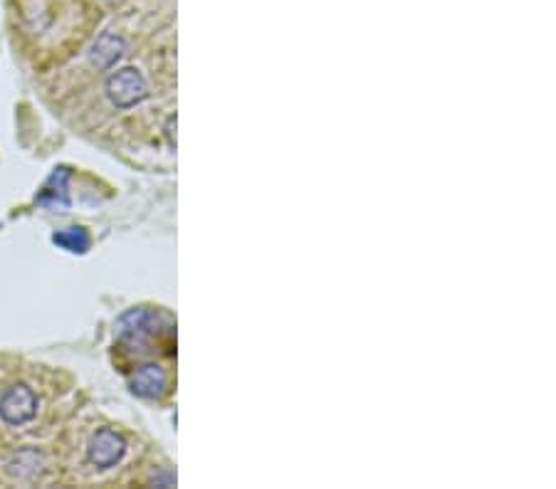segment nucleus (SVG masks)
I'll list each match as a JSON object with an SVG mask.
<instances>
[{"instance_id": "4", "label": "nucleus", "mask_w": 556, "mask_h": 489, "mask_svg": "<svg viewBox=\"0 0 556 489\" xmlns=\"http://www.w3.org/2000/svg\"><path fill=\"white\" fill-rule=\"evenodd\" d=\"M131 391L141 398H159L169 391V376L161 366L146 364L136 368V373L129 381Z\"/></svg>"}, {"instance_id": "3", "label": "nucleus", "mask_w": 556, "mask_h": 489, "mask_svg": "<svg viewBox=\"0 0 556 489\" xmlns=\"http://www.w3.org/2000/svg\"><path fill=\"white\" fill-rule=\"evenodd\" d=\"M124 452H127V443H124V438L117 430L99 428L87 445V460L92 462L97 470H112L114 465L122 462Z\"/></svg>"}, {"instance_id": "2", "label": "nucleus", "mask_w": 556, "mask_h": 489, "mask_svg": "<svg viewBox=\"0 0 556 489\" xmlns=\"http://www.w3.org/2000/svg\"><path fill=\"white\" fill-rule=\"evenodd\" d=\"M38 415V396L28 383H13L0 396V420L10 428L28 425Z\"/></svg>"}, {"instance_id": "7", "label": "nucleus", "mask_w": 556, "mask_h": 489, "mask_svg": "<svg viewBox=\"0 0 556 489\" xmlns=\"http://www.w3.org/2000/svg\"><path fill=\"white\" fill-rule=\"evenodd\" d=\"M52 240H55L57 245H62L65 250H70V252H85L89 247V238H87V233L82 228L62 230V233H57Z\"/></svg>"}, {"instance_id": "8", "label": "nucleus", "mask_w": 556, "mask_h": 489, "mask_svg": "<svg viewBox=\"0 0 556 489\" xmlns=\"http://www.w3.org/2000/svg\"><path fill=\"white\" fill-rule=\"evenodd\" d=\"M112 3H114V0H112Z\"/></svg>"}, {"instance_id": "6", "label": "nucleus", "mask_w": 556, "mask_h": 489, "mask_svg": "<svg viewBox=\"0 0 556 489\" xmlns=\"http://www.w3.org/2000/svg\"><path fill=\"white\" fill-rule=\"evenodd\" d=\"M8 472L18 482H33L38 480L43 472V452L35 448H23L13 455V460L8 462Z\"/></svg>"}, {"instance_id": "5", "label": "nucleus", "mask_w": 556, "mask_h": 489, "mask_svg": "<svg viewBox=\"0 0 556 489\" xmlns=\"http://www.w3.org/2000/svg\"><path fill=\"white\" fill-rule=\"evenodd\" d=\"M124 50H127V42H124L122 35L102 33L97 42H94L89 57H92V65L97 67V70H109V67H114L122 60Z\"/></svg>"}, {"instance_id": "1", "label": "nucleus", "mask_w": 556, "mask_h": 489, "mask_svg": "<svg viewBox=\"0 0 556 489\" xmlns=\"http://www.w3.org/2000/svg\"><path fill=\"white\" fill-rule=\"evenodd\" d=\"M107 97L117 109H131L149 97V82L136 67H122L107 77Z\"/></svg>"}]
</instances>
